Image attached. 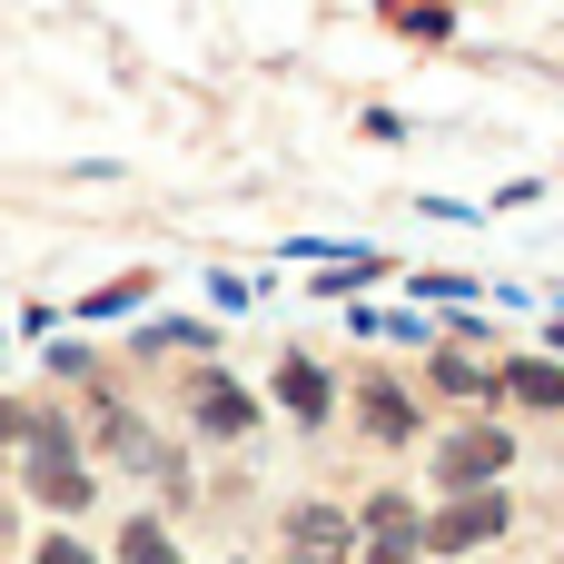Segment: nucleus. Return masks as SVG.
<instances>
[{"mask_svg": "<svg viewBox=\"0 0 564 564\" xmlns=\"http://www.w3.org/2000/svg\"><path fill=\"white\" fill-rule=\"evenodd\" d=\"M506 466H516V436H506V426H456V436L436 446V486H446V496L506 486Z\"/></svg>", "mask_w": 564, "mask_h": 564, "instance_id": "1", "label": "nucleus"}, {"mask_svg": "<svg viewBox=\"0 0 564 564\" xmlns=\"http://www.w3.org/2000/svg\"><path fill=\"white\" fill-rule=\"evenodd\" d=\"M506 525H516V506H506L496 486H466V496H456V506H446L436 525H416V535H426L436 555H476V545H496Z\"/></svg>", "mask_w": 564, "mask_h": 564, "instance_id": "2", "label": "nucleus"}, {"mask_svg": "<svg viewBox=\"0 0 564 564\" xmlns=\"http://www.w3.org/2000/svg\"><path fill=\"white\" fill-rule=\"evenodd\" d=\"M288 545H297V564H347L357 535H347V516H337V506H297V516H288Z\"/></svg>", "mask_w": 564, "mask_h": 564, "instance_id": "3", "label": "nucleus"}, {"mask_svg": "<svg viewBox=\"0 0 564 564\" xmlns=\"http://www.w3.org/2000/svg\"><path fill=\"white\" fill-rule=\"evenodd\" d=\"M278 406H288L297 426L337 416V387H327V367H317V357H288V367H278Z\"/></svg>", "mask_w": 564, "mask_h": 564, "instance_id": "4", "label": "nucleus"}, {"mask_svg": "<svg viewBox=\"0 0 564 564\" xmlns=\"http://www.w3.org/2000/svg\"><path fill=\"white\" fill-rule=\"evenodd\" d=\"M188 416H198V436H248V426H258V397L228 387V377H208V387L188 397Z\"/></svg>", "mask_w": 564, "mask_h": 564, "instance_id": "5", "label": "nucleus"}, {"mask_svg": "<svg viewBox=\"0 0 564 564\" xmlns=\"http://www.w3.org/2000/svg\"><path fill=\"white\" fill-rule=\"evenodd\" d=\"M357 416H367V436H377V446H406V436H416V397H406V387H387V377H367V387H357Z\"/></svg>", "mask_w": 564, "mask_h": 564, "instance_id": "6", "label": "nucleus"}, {"mask_svg": "<svg viewBox=\"0 0 564 564\" xmlns=\"http://www.w3.org/2000/svg\"><path fill=\"white\" fill-rule=\"evenodd\" d=\"M377 20H387L397 40H426V50L456 40V0H377Z\"/></svg>", "mask_w": 564, "mask_h": 564, "instance_id": "7", "label": "nucleus"}, {"mask_svg": "<svg viewBox=\"0 0 564 564\" xmlns=\"http://www.w3.org/2000/svg\"><path fill=\"white\" fill-rule=\"evenodd\" d=\"M496 397H516V406H564V367L555 357H506V367H496Z\"/></svg>", "mask_w": 564, "mask_h": 564, "instance_id": "8", "label": "nucleus"}, {"mask_svg": "<svg viewBox=\"0 0 564 564\" xmlns=\"http://www.w3.org/2000/svg\"><path fill=\"white\" fill-rule=\"evenodd\" d=\"M119 564H178V545H169V525H159V516L119 525Z\"/></svg>", "mask_w": 564, "mask_h": 564, "instance_id": "9", "label": "nucleus"}, {"mask_svg": "<svg viewBox=\"0 0 564 564\" xmlns=\"http://www.w3.org/2000/svg\"><path fill=\"white\" fill-rule=\"evenodd\" d=\"M139 297H149V278H119V288H89V297H79V317L99 327V317H129Z\"/></svg>", "mask_w": 564, "mask_h": 564, "instance_id": "10", "label": "nucleus"}, {"mask_svg": "<svg viewBox=\"0 0 564 564\" xmlns=\"http://www.w3.org/2000/svg\"><path fill=\"white\" fill-rule=\"evenodd\" d=\"M436 387H446V397H486V387H496V377H486V367H476V357H436Z\"/></svg>", "mask_w": 564, "mask_h": 564, "instance_id": "11", "label": "nucleus"}, {"mask_svg": "<svg viewBox=\"0 0 564 564\" xmlns=\"http://www.w3.org/2000/svg\"><path fill=\"white\" fill-rule=\"evenodd\" d=\"M367 525H377V535H416V496H377Z\"/></svg>", "mask_w": 564, "mask_h": 564, "instance_id": "12", "label": "nucleus"}, {"mask_svg": "<svg viewBox=\"0 0 564 564\" xmlns=\"http://www.w3.org/2000/svg\"><path fill=\"white\" fill-rule=\"evenodd\" d=\"M367 564H416V535H377V545H367Z\"/></svg>", "mask_w": 564, "mask_h": 564, "instance_id": "13", "label": "nucleus"}, {"mask_svg": "<svg viewBox=\"0 0 564 564\" xmlns=\"http://www.w3.org/2000/svg\"><path fill=\"white\" fill-rule=\"evenodd\" d=\"M40 564H99V555H89V545H69V535H50V545H40Z\"/></svg>", "mask_w": 564, "mask_h": 564, "instance_id": "14", "label": "nucleus"}, {"mask_svg": "<svg viewBox=\"0 0 564 564\" xmlns=\"http://www.w3.org/2000/svg\"><path fill=\"white\" fill-rule=\"evenodd\" d=\"M20 426H30V416H20V406H0V446H10V436H20Z\"/></svg>", "mask_w": 564, "mask_h": 564, "instance_id": "15", "label": "nucleus"}]
</instances>
